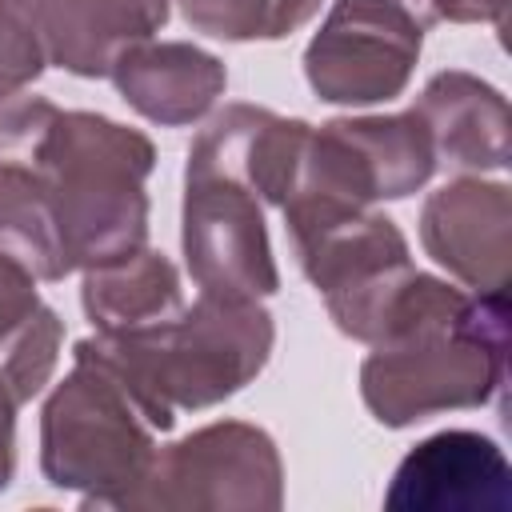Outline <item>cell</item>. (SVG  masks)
<instances>
[{
  "label": "cell",
  "mask_w": 512,
  "mask_h": 512,
  "mask_svg": "<svg viewBox=\"0 0 512 512\" xmlns=\"http://www.w3.org/2000/svg\"><path fill=\"white\" fill-rule=\"evenodd\" d=\"M56 112L44 96L0 100V248L24 260L36 280L68 276L44 180V136Z\"/></svg>",
  "instance_id": "9"
},
{
  "label": "cell",
  "mask_w": 512,
  "mask_h": 512,
  "mask_svg": "<svg viewBox=\"0 0 512 512\" xmlns=\"http://www.w3.org/2000/svg\"><path fill=\"white\" fill-rule=\"evenodd\" d=\"M436 172L432 136L416 108L392 116H336L308 132L288 208L364 212L420 192Z\"/></svg>",
  "instance_id": "5"
},
{
  "label": "cell",
  "mask_w": 512,
  "mask_h": 512,
  "mask_svg": "<svg viewBox=\"0 0 512 512\" xmlns=\"http://www.w3.org/2000/svg\"><path fill=\"white\" fill-rule=\"evenodd\" d=\"M180 248L188 276L208 296L264 300L280 288L264 204L236 180L184 172Z\"/></svg>",
  "instance_id": "8"
},
{
  "label": "cell",
  "mask_w": 512,
  "mask_h": 512,
  "mask_svg": "<svg viewBox=\"0 0 512 512\" xmlns=\"http://www.w3.org/2000/svg\"><path fill=\"white\" fill-rule=\"evenodd\" d=\"M160 432L140 396L76 344L72 372L40 412V472L52 488L76 492L84 508H124L156 460Z\"/></svg>",
  "instance_id": "3"
},
{
  "label": "cell",
  "mask_w": 512,
  "mask_h": 512,
  "mask_svg": "<svg viewBox=\"0 0 512 512\" xmlns=\"http://www.w3.org/2000/svg\"><path fill=\"white\" fill-rule=\"evenodd\" d=\"M152 168L156 148L140 128L100 112H56L44 136V180L68 272L144 248Z\"/></svg>",
  "instance_id": "2"
},
{
  "label": "cell",
  "mask_w": 512,
  "mask_h": 512,
  "mask_svg": "<svg viewBox=\"0 0 512 512\" xmlns=\"http://www.w3.org/2000/svg\"><path fill=\"white\" fill-rule=\"evenodd\" d=\"M504 348V292H472L460 316L376 344L360 364V396L384 428L484 408L504 384Z\"/></svg>",
  "instance_id": "4"
},
{
  "label": "cell",
  "mask_w": 512,
  "mask_h": 512,
  "mask_svg": "<svg viewBox=\"0 0 512 512\" xmlns=\"http://www.w3.org/2000/svg\"><path fill=\"white\" fill-rule=\"evenodd\" d=\"M108 76L120 96L160 128L196 124L212 112L228 84L220 56L184 40H144L128 48Z\"/></svg>",
  "instance_id": "14"
},
{
  "label": "cell",
  "mask_w": 512,
  "mask_h": 512,
  "mask_svg": "<svg viewBox=\"0 0 512 512\" xmlns=\"http://www.w3.org/2000/svg\"><path fill=\"white\" fill-rule=\"evenodd\" d=\"M388 512H508L512 468L492 436L448 428L420 440L396 468Z\"/></svg>",
  "instance_id": "11"
},
{
  "label": "cell",
  "mask_w": 512,
  "mask_h": 512,
  "mask_svg": "<svg viewBox=\"0 0 512 512\" xmlns=\"http://www.w3.org/2000/svg\"><path fill=\"white\" fill-rule=\"evenodd\" d=\"M64 324L40 300L36 272L0 248V372L20 404L40 396L56 372Z\"/></svg>",
  "instance_id": "17"
},
{
  "label": "cell",
  "mask_w": 512,
  "mask_h": 512,
  "mask_svg": "<svg viewBox=\"0 0 512 512\" xmlns=\"http://www.w3.org/2000/svg\"><path fill=\"white\" fill-rule=\"evenodd\" d=\"M276 324L260 300H228L208 296L176 316L124 332V336H88L96 360H104L152 412V420L168 432L176 412H200L260 376L272 356Z\"/></svg>",
  "instance_id": "1"
},
{
  "label": "cell",
  "mask_w": 512,
  "mask_h": 512,
  "mask_svg": "<svg viewBox=\"0 0 512 512\" xmlns=\"http://www.w3.org/2000/svg\"><path fill=\"white\" fill-rule=\"evenodd\" d=\"M320 0H180L184 20L216 40H280L316 16Z\"/></svg>",
  "instance_id": "18"
},
{
  "label": "cell",
  "mask_w": 512,
  "mask_h": 512,
  "mask_svg": "<svg viewBox=\"0 0 512 512\" xmlns=\"http://www.w3.org/2000/svg\"><path fill=\"white\" fill-rule=\"evenodd\" d=\"M308 132L312 124L304 120H288L256 104H228L188 148L184 172L236 180L256 192L260 204L280 208L296 184Z\"/></svg>",
  "instance_id": "12"
},
{
  "label": "cell",
  "mask_w": 512,
  "mask_h": 512,
  "mask_svg": "<svg viewBox=\"0 0 512 512\" xmlns=\"http://www.w3.org/2000/svg\"><path fill=\"white\" fill-rule=\"evenodd\" d=\"M16 408L20 400L0 372V492L12 484V472H16Z\"/></svg>",
  "instance_id": "21"
},
{
  "label": "cell",
  "mask_w": 512,
  "mask_h": 512,
  "mask_svg": "<svg viewBox=\"0 0 512 512\" xmlns=\"http://www.w3.org/2000/svg\"><path fill=\"white\" fill-rule=\"evenodd\" d=\"M432 24L452 20V24H500L508 0H424Z\"/></svg>",
  "instance_id": "20"
},
{
  "label": "cell",
  "mask_w": 512,
  "mask_h": 512,
  "mask_svg": "<svg viewBox=\"0 0 512 512\" xmlns=\"http://www.w3.org/2000/svg\"><path fill=\"white\" fill-rule=\"evenodd\" d=\"M424 252L472 292H504L512 260V192L500 180L456 176L420 208Z\"/></svg>",
  "instance_id": "10"
},
{
  "label": "cell",
  "mask_w": 512,
  "mask_h": 512,
  "mask_svg": "<svg viewBox=\"0 0 512 512\" xmlns=\"http://www.w3.org/2000/svg\"><path fill=\"white\" fill-rule=\"evenodd\" d=\"M80 300L100 336L140 332L184 308L176 264L152 248H136L108 264L84 268Z\"/></svg>",
  "instance_id": "16"
},
{
  "label": "cell",
  "mask_w": 512,
  "mask_h": 512,
  "mask_svg": "<svg viewBox=\"0 0 512 512\" xmlns=\"http://www.w3.org/2000/svg\"><path fill=\"white\" fill-rule=\"evenodd\" d=\"M428 20L412 0H336L304 48V76L328 104L396 100L420 60Z\"/></svg>",
  "instance_id": "7"
},
{
  "label": "cell",
  "mask_w": 512,
  "mask_h": 512,
  "mask_svg": "<svg viewBox=\"0 0 512 512\" xmlns=\"http://www.w3.org/2000/svg\"><path fill=\"white\" fill-rule=\"evenodd\" d=\"M168 4L172 0H40L36 28L48 64L96 80L108 76L128 48L164 28Z\"/></svg>",
  "instance_id": "13"
},
{
  "label": "cell",
  "mask_w": 512,
  "mask_h": 512,
  "mask_svg": "<svg viewBox=\"0 0 512 512\" xmlns=\"http://www.w3.org/2000/svg\"><path fill=\"white\" fill-rule=\"evenodd\" d=\"M432 136L436 164L464 172L508 168V100L472 72H436L412 104Z\"/></svg>",
  "instance_id": "15"
},
{
  "label": "cell",
  "mask_w": 512,
  "mask_h": 512,
  "mask_svg": "<svg viewBox=\"0 0 512 512\" xmlns=\"http://www.w3.org/2000/svg\"><path fill=\"white\" fill-rule=\"evenodd\" d=\"M284 504V464L276 440L244 420H216L156 448L148 476L124 508L144 512H276Z\"/></svg>",
  "instance_id": "6"
},
{
  "label": "cell",
  "mask_w": 512,
  "mask_h": 512,
  "mask_svg": "<svg viewBox=\"0 0 512 512\" xmlns=\"http://www.w3.org/2000/svg\"><path fill=\"white\" fill-rule=\"evenodd\" d=\"M44 68H48V52L36 24L0 8V100L24 92Z\"/></svg>",
  "instance_id": "19"
}]
</instances>
